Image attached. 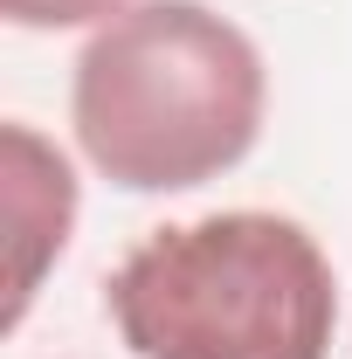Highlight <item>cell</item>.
Instances as JSON below:
<instances>
[{"label": "cell", "mask_w": 352, "mask_h": 359, "mask_svg": "<svg viewBox=\"0 0 352 359\" xmlns=\"http://www.w3.org/2000/svg\"><path fill=\"white\" fill-rule=\"evenodd\" d=\"M269 76L256 42L201 0H138L76 55L69 118L97 173L125 194H187L249 159Z\"/></svg>", "instance_id": "cell-1"}, {"label": "cell", "mask_w": 352, "mask_h": 359, "mask_svg": "<svg viewBox=\"0 0 352 359\" xmlns=\"http://www.w3.org/2000/svg\"><path fill=\"white\" fill-rule=\"evenodd\" d=\"M111 318L132 359H325L339 283L311 228L235 208L132 242Z\"/></svg>", "instance_id": "cell-2"}, {"label": "cell", "mask_w": 352, "mask_h": 359, "mask_svg": "<svg viewBox=\"0 0 352 359\" xmlns=\"http://www.w3.org/2000/svg\"><path fill=\"white\" fill-rule=\"evenodd\" d=\"M0 159H7V235H14V269H7V332H14L28 318V297H35L42 269L69 242L76 180H69V159L28 125L0 132Z\"/></svg>", "instance_id": "cell-3"}, {"label": "cell", "mask_w": 352, "mask_h": 359, "mask_svg": "<svg viewBox=\"0 0 352 359\" xmlns=\"http://www.w3.org/2000/svg\"><path fill=\"white\" fill-rule=\"evenodd\" d=\"M0 14L14 28H90V21H118L125 0H0Z\"/></svg>", "instance_id": "cell-4"}]
</instances>
